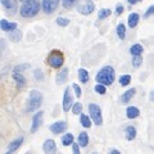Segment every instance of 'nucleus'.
Listing matches in <instances>:
<instances>
[{
    "mask_svg": "<svg viewBox=\"0 0 154 154\" xmlns=\"http://www.w3.org/2000/svg\"><path fill=\"white\" fill-rule=\"evenodd\" d=\"M12 77H13V80L16 81V84H17V88H18V89H22L23 86L26 85V77L23 76L21 72H13Z\"/></svg>",
    "mask_w": 154,
    "mask_h": 154,
    "instance_id": "nucleus-15",
    "label": "nucleus"
},
{
    "mask_svg": "<svg viewBox=\"0 0 154 154\" xmlns=\"http://www.w3.org/2000/svg\"><path fill=\"white\" fill-rule=\"evenodd\" d=\"M119 85L121 86H127L130 85V82H131V76L130 75H122L121 77H119Z\"/></svg>",
    "mask_w": 154,
    "mask_h": 154,
    "instance_id": "nucleus-30",
    "label": "nucleus"
},
{
    "mask_svg": "<svg viewBox=\"0 0 154 154\" xmlns=\"http://www.w3.org/2000/svg\"><path fill=\"white\" fill-rule=\"evenodd\" d=\"M49 130H50L53 134L59 135V134H62L63 131H66V130H67V122L66 121H57V122H54L53 125H50Z\"/></svg>",
    "mask_w": 154,
    "mask_h": 154,
    "instance_id": "nucleus-10",
    "label": "nucleus"
},
{
    "mask_svg": "<svg viewBox=\"0 0 154 154\" xmlns=\"http://www.w3.org/2000/svg\"><path fill=\"white\" fill-rule=\"evenodd\" d=\"M116 32H117V36L121 38V40H125V38H126V26H125L123 23H119L117 26Z\"/></svg>",
    "mask_w": 154,
    "mask_h": 154,
    "instance_id": "nucleus-26",
    "label": "nucleus"
},
{
    "mask_svg": "<svg viewBox=\"0 0 154 154\" xmlns=\"http://www.w3.org/2000/svg\"><path fill=\"white\" fill-rule=\"evenodd\" d=\"M144 51V48L140 44H134L131 48H130V53L131 55H141Z\"/></svg>",
    "mask_w": 154,
    "mask_h": 154,
    "instance_id": "nucleus-27",
    "label": "nucleus"
},
{
    "mask_svg": "<svg viewBox=\"0 0 154 154\" xmlns=\"http://www.w3.org/2000/svg\"><path fill=\"white\" fill-rule=\"evenodd\" d=\"M72 113L73 114H81L82 113V104L81 103H75L73 105H72Z\"/></svg>",
    "mask_w": 154,
    "mask_h": 154,
    "instance_id": "nucleus-33",
    "label": "nucleus"
},
{
    "mask_svg": "<svg viewBox=\"0 0 154 154\" xmlns=\"http://www.w3.org/2000/svg\"><path fill=\"white\" fill-rule=\"evenodd\" d=\"M28 68H31V66L28 64V63H23V64H18V66L14 67L13 72H23V71H26Z\"/></svg>",
    "mask_w": 154,
    "mask_h": 154,
    "instance_id": "nucleus-34",
    "label": "nucleus"
},
{
    "mask_svg": "<svg viewBox=\"0 0 154 154\" xmlns=\"http://www.w3.org/2000/svg\"><path fill=\"white\" fill-rule=\"evenodd\" d=\"M72 89H73L75 95L77 96V98H81V95H82V94H81V88H80V86L77 84H73V85H72Z\"/></svg>",
    "mask_w": 154,
    "mask_h": 154,
    "instance_id": "nucleus-38",
    "label": "nucleus"
},
{
    "mask_svg": "<svg viewBox=\"0 0 154 154\" xmlns=\"http://www.w3.org/2000/svg\"><path fill=\"white\" fill-rule=\"evenodd\" d=\"M80 144L79 143H73V144H72V152H73L75 154H80Z\"/></svg>",
    "mask_w": 154,
    "mask_h": 154,
    "instance_id": "nucleus-39",
    "label": "nucleus"
},
{
    "mask_svg": "<svg viewBox=\"0 0 154 154\" xmlns=\"http://www.w3.org/2000/svg\"><path fill=\"white\" fill-rule=\"evenodd\" d=\"M153 14H154V4H153V5H150L145 11V13H144V18H149V17H152Z\"/></svg>",
    "mask_w": 154,
    "mask_h": 154,
    "instance_id": "nucleus-36",
    "label": "nucleus"
},
{
    "mask_svg": "<svg viewBox=\"0 0 154 154\" xmlns=\"http://www.w3.org/2000/svg\"><path fill=\"white\" fill-rule=\"evenodd\" d=\"M141 0H127V3L128 4H131V5H134V4H137V3H140Z\"/></svg>",
    "mask_w": 154,
    "mask_h": 154,
    "instance_id": "nucleus-41",
    "label": "nucleus"
},
{
    "mask_svg": "<svg viewBox=\"0 0 154 154\" xmlns=\"http://www.w3.org/2000/svg\"><path fill=\"white\" fill-rule=\"evenodd\" d=\"M77 141H79V144L82 148H86L89 145V135H88V132H85V131H82L80 135H79V137H77Z\"/></svg>",
    "mask_w": 154,
    "mask_h": 154,
    "instance_id": "nucleus-22",
    "label": "nucleus"
},
{
    "mask_svg": "<svg viewBox=\"0 0 154 154\" xmlns=\"http://www.w3.org/2000/svg\"><path fill=\"white\" fill-rule=\"evenodd\" d=\"M141 64H143L141 55H132V67L134 68H139Z\"/></svg>",
    "mask_w": 154,
    "mask_h": 154,
    "instance_id": "nucleus-32",
    "label": "nucleus"
},
{
    "mask_svg": "<svg viewBox=\"0 0 154 154\" xmlns=\"http://www.w3.org/2000/svg\"><path fill=\"white\" fill-rule=\"evenodd\" d=\"M135 94H136V89H135V88L128 89V90L126 91V93L122 94V96H121V102H122V103H125V104L128 103L130 100H131V99L134 98V95H135Z\"/></svg>",
    "mask_w": 154,
    "mask_h": 154,
    "instance_id": "nucleus-18",
    "label": "nucleus"
},
{
    "mask_svg": "<svg viewBox=\"0 0 154 154\" xmlns=\"http://www.w3.org/2000/svg\"><path fill=\"white\" fill-rule=\"evenodd\" d=\"M139 21H140V14L139 13H131L128 16L127 18V22H128V27H131V28H135L137 25H139Z\"/></svg>",
    "mask_w": 154,
    "mask_h": 154,
    "instance_id": "nucleus-16",
    "label": "nucleus"
},
{
    "mask_svg": "<svg viewBox=\"0 0 154 154\" xmlns=\"http://www.w3.org/2000/svg\"><path fill=\"white\" fill-rule=\"evenodd\" d=\"M33 76H35V79L37 81H41L42 79H44V75H42V71L41 69H35V72H33Z\"/></svg>",
    "mask_w": 154,
    "mask_h": 154,
    "instance_id": "nucleus-37",
    "label": "nucleus"
},
{
    "mask_svg": "<svg viewBox=\"0 0 154 154\" xmlns=\"http://www.w3.org/2000/svg\"><path fill=\"white\" fill-rule=\"evenodd\" d=\"M125 136H126L128 141H132L136 137V128L134 126H127L126 130H125Z\"/></svg>",
    "mask_w": 154,
    "mask_h": 154,
    "instance_id": "nucleus-20",
    "label": "nucleus"
},
{
    "mask_svg": "<svg viewBox=\"0 0 154 154\" xmlns=\"http://www.w3.org/2000/svg\"><path fill=\"white\" fill-rule=\"evenodd\" d=\"M63 63H64V55L60 50H53L49 54V57H48V64L54 69L63 67Z\"/></svg>",
    "mask_w": 154,
    "mask_h": 154,
    "instance_id": "nucleus-4",
    "label": "nucleus"
},
{
    "mask_svg": "<svg viewBox=\"0 0 154 154\" xmlns=\"http://www.w3.org/2000/svg\"><path fill=\"white\" fill-rule=\"evenodd\" d=\"M67 77H68V68L67 67H64L63 69H62L60 72H58V75L55 77V81H57V84H63L66 82V80H67Z\"/></svg>",
    "mask_w": 154,
    "mask_h": 154,
    "instance_id": "nucleus-17",
    "label": "nucleus"
},
{
    "mask_svg": "<svg viewBox=\"0 0 154 154\" xmlns=\"http://www.w3.org/2000/svg\"><path fill=\"white\" fill-rule=\"evenodd\" d=\"M89 113L90 117L93 119V122L96 125V126H102L103 125V116H102V109L98 104L91 103L89 105Z\"/></svg>",
    "mask_w": 154,
    "mask_h": 154,
    "instance_id": "nucleus-5",
    "label": "nucleus"
},
{
    "mask_svg": "<svg viewBox=\"0 0 154 154\" xmlns=\"http://www.w3.org/2000/svg\"><path fill=\"white\" fill-rule=\"evenodd\" d=\"M41 4L38 3V0H30V2L23 3V5L19 9V14L25 18H32L40 12Z\"/></svg>",
    "mask_w": 154,
    "mask_h": 154,
    "instance_id": "nucleus-2",
    "label": "nucleus"
},
{
    "mask_svg": "<svg viewBox=\"0 0 154 154\" xmlns=\"http://www.w3.org/2000/svg\"><path fill=\"white\" fill-rule=\"evenodd\" d=\"M73 143H75V137H73L72 134L67 132V134L63 135V137H62V144H63V146H69Z\"/></svg>",
    "mask_w": 154,
    "mask_h": 154,
    "instance_id": "nucleus-23",
    "label": "nucleus"
},
{
    "mask_svg": "<svg viewBox=\"0 0 154 154\" xmlns=\"http://www.w3.org/2000/svg\"><path fill=\"white\" fill-rule=\"evenodd\" d=\"M23 141H25V137H17L14 139L13 141H11V144H9L8 146V150H7V154H11V153H14L16 150H18L19 148H21V145L23 144Z\"/></svg>",
    "mask_w": 154,
    "mask_h": 154,
    "instance_id": "nucleus-12",
    "label": "nucleus"
},
{
    "mask_svg": "<svg viewBox=\"0 0 154 154\" xmlns=\"http://www.w3.org/2000/svg\"><path fill=\"white\" fill-rule=\"evenodd\" d=\"M73 98L71 95V89L66 88L64 90V95H63V102H62V107H63L64 112H69L72 109V105H73Z\"/></svg>",
    "mask_w": 154,
    "mask_h": 154,
    "instance_id": "nucleus-6",
    "label": "nucleus"
},
{
    "mask_svg": "<svg viewBox=\"0 0 154 154\" xmlns=\"http://www.w3.org/2000/svg\"><path fill=\"white\" fill-rule=\"evenodd\" d=\"M150 100H152V102H154V91H153L152 95H150Z\"/></svg>",
    "mask_w": 154,
    "mask_h": 154,
    "instance_id": "nucleus-43",
    "label": "nucleus"
},
{
    "mask_svg": "<svg viewBox=\"0 0 154 154\" xmlns=\"http://www.w3.org/2000/svg\"><path fill=\"white\" fill-rule=\"evenodd\" d=\"M22 3H26V2H30V0H21Z\"/></svg>",
    "mask_w": 154,
    "mask_h": 154,
    "instance_id": "nucleus-44",
    "label": "nucleus"
},
{
    "mask_svg": "<svg viewBox=\"0 0 154 154\" xmlns=\"http://www.w3.org/2000/svg\"><path fill=\"white\" fill-rule=\"evenodd\" d=\"M42 150H44L46 154H54L57 152V144L54 140H51V139H48L45 140L44 145H42Z\"/></svg>",
    "mask_w": 154,
    "mask_h": 154,
    "instance_id": "nucleus-14",
    "label": "nucleus"
},
{
    "mask_svg": "<svg viewBox=\"0 0 154 154\" xmlns=\"http://www.w3.org/2000/svg\"><path fill=\"white\" fill-rule=\"evenodd\" d=\"M114 79H116V72H114V68L110 66H105L103 67L102 69L98 72L96 75V82L98 84H104V85H112L114 82Z\"/></svg>",
    "mask_w": 154,
    "mask_h": 154,
    "instance_id": "nucleus-1",
    "label": "nucleus"
},
{
    "mask_svg": "<svg viewBox=\"0 0 154 154\" xmlns=\"http://www.w3.org/2000/svg\"><path fill=\"white\" fill-rule=\"evenodd\" d=\"M42 121H44V112H42V110H38V112L33 114V117H32L31 132H36L42 125Z\"/></svg>",
    "mask_w": 154,
    "mask_h": 154,
    "instance_id": "nucleus-7",
    "label": "nucleus"
},
{
    "mask_svg": "<svg viewBox=\"0 0 154 154\" xmlns=\"http://www.w3.org/2000/svg\"><path fill=\"white\" fill-rule=\"evenodd\" d=\"M75 4H76V0H62V5H63V8H66V9L73 8Z\"/></svg>",
    "mask_w": 154,
    "mask_h": 154,
    "instance_id": "nucleus-35",
    "label": "nucleus"
},
{
    "mask_svg": "<svg viewBox=\"0 0 154 154\" xmlns=\"http://www.w3.org/2000/svg\"><path fill=\"white\" fill-rule=\"evenodd\" d=\"M94 11H95V4L93 2H88L77 7V12L80 14H82V16H90Z\"/></svg>",
    "mask_w": 154,
    "mask_h": 154,
    "instance_id": "nucleus-8",
    "label": "nucleus"
},
{
    "mask_svg": "<svg viewBox=\"0 0 154 154\" xmlns=\"http://www.w3.org/2000/svg\"><path fill=\"white\" fill-rule=\"evenodd\" d=\"M89 80H90V76H89L88 69L80 68L79 69V81H80V82H82V84H88Z\"/></svg>",
    "mask_w": 154,
    "mask_h": 154,
    "instance_id": "nucleus-21",
    "label": "nucleus"
},
{
    "mask_svg": "<svg viewBox=\"0 0 154 154\" xmlns=\"http://www.w3.org/2000/svg\"><path fill=\"white\" fill-rule=\"evenodd\" d=\"M57 7H58V0H42L41 3L42 12L46 14L53 13L57 9Z\"/></svg>",
    "mask_w": 154,
    "mask_h": 154,
    "instance_id": "nucleus-9",
    "label": "nucleus"
},
{
    "mask_svg": "<svg viewBox=\"0 0 154 154\" xmlns=\"http://www.w3.org/2000/svg\"><path fill=\"white\" fill-rule=\"evenodd\" d=\"M42 103V94L38 90L33 89L30 91V96H28V105H27V112H33L36 110Z\"/></svg>",
    "mask_w": 154,
    "mask_h": 154,
    "instance_id": "nucleus-3",
    "label": "nucleus"
},
{
    "mask_svg": "<svg viewBox=\"0 0 154 154\" xmlns=\"http://www.w3.org/2000/svg\"><path fill=\"white\" fill-rule=\"evenodd\" d=\"M80 122H81V125H82L85 128H89V127H91L93 119H91V117H89V116L81 113V114H80Z\"/></svg>",
    "mask_w": 154,
    "mask_h": 154,
    "instance_id": "nucleus-24",
    "label": "nucleus"
},
{
    "mask_svg": "<svg viewBox=\"0 0 154 154\" xmlns=\"http://www.w3.org/2000/svg\"><path fill=\"white\" fill-rule=\"evenodd\" d=\"M109 153H112V154H119L121 152H119L118 149H110V150H109Z\"/></svg>",
    "mask_w": 154,
    "mask_h": 154,
    "instance_id": "nucleus-42",
    "label": "nucleus"
},
{
    "mask_svg": "<svg viewBox=\"0 0 154 154\" xmlns=\"http://www.w3.org/2000/svg\"><path fill=\"white\" fill-rule=\"evenodd\" d=\"M126 116H127V118H130V119L137 118L139 116H140V109H139L137 107H128L126 109Z\"/></svg>",
    "mask_w": 154,
    "mask_h": 154,
    "instance_id": "nucleus-19",
    "label": "nucleus"
},
{
    "mask_svg": "<svg viewBox=\"0 0 154 154\" xmlns=\"http://www.w3.org/2000/svg\"><path fill=\"white\" fill-rule=\"evenodd\" d=\"M2 5L4 7V9H5L7 13H9V14H14L18 9L17 0H2Z\"/></svg>",
    "mask_w": 154,
    "mask_h": 154,
    "instance_id": "nucleus-11",
    "label": "nucleus"
},
{
    "mask_svg": "<svg viewBox=\"0 0 154 154\" xmlns=\"http://www.w3.org/2000/svg\"><path fill=\"white\" fill-rule=\"evenodd\" d=\"M123 11H125V8H123L122 4H118V5L116 7V14H118V16H119V14H122Z\"/></svg>",
    "mask_w": 154,
    "mask_h": 154,
    "instance_id": "nucleus-40",
    "label": "nucleus"
},
{
    "mask_svg": "<svg viewBox=\"0 0 154 154\" xmlns=\"http://www.w3.org/2000/svg\"><path fill=\"white\" fill-rule=\"evenodd\" d=\"M94 90H95V93H98L99 95H104L105 93H107V85H104V84H96Z\"/></svg>",
    "mask_w": 154,
    "mask_h": 154,
    "instance_id": "nucleus-29",
    "label": "nucleus"
},
{
    "mask_svg": "<svg viewBox=\"0 0 154 154\" xmlns=\"http://www.w3.org/2000/svg\"><path fill=\"white\" fill-rule=\"evenodd\" d=\"M110 14H112V11H110L109 8H103V9H100V11H99V13H98V18L100 19V21H103V19L108 18Z\"/></svg>",
    "mask_w": 154,
    "mask_h": 154,
    "instance_id": "nucleus-28",
    "label": "nucleus"
},
{
    "mask_svg": "<svg viewBox=\"0 0 154 154\" xmlns=\"http://www.w3.org/2000/svg\"><path fill=\"white\" fill-rule=\"evenodd\" d=\"M55 22H57V25L58 26H60V27H67L71 23V21L68 18H64V17H58L55 19Z\"/></svg>",
    "mask_w": 154,
    "mask_h": 154,
    "instance_id": "nucleus-31",
    "label": "nucleus"
},
{
    "mask_svg": "<svg viewBox=\"0 0 154 154\" xmlns=\"http://www.w3.org/2000/svg\"><path fill=\"white\" fill-rule=\"evenodd\" d=\"M0 27H2V31L9 33V32H12L17 28V23L16 22H9L5 18H3L2 21H0Z\"/></svg>",
    "mask_w": 154,
    "mask_h": 154,
    "instance_id": "nucleus-13",
    "label": "nucleus"
},
{
    "mask_svg": "<svg viewBox=\"0 0 154 154\" xmlns=\"http://www.w3.org/2000/svg\"><path fill=\"white\" fill-rule=\"evenodd\" d=\"M9 38L13 41V42H18V41H21V38H22V32L18 30V28H16L14 31L12 32H9Z\"/></svg>",
    "mask_w": 154,
    "mask_h": 154,
    "instance_id": "nucleus-25",
    "label": "nucleus"
}]
</instances>
